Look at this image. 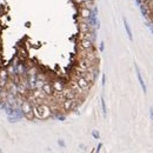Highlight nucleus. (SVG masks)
<instances>
[{"label":"nucleus","instance_id":"nucleus-1","mask_svg":"<svg viewBox=\"0 0 153 153\" xmlns=\"http://www.w3.org/2000/svg\"><path fill=\"white\" fill-rule=\"evenodd\" d=\"M33 111L35 112V114L38 118L40 119H47L51 116V110L47 105H44V104H40V105H35Z\"/></svg>","mask_w":153,"mask_h":153},{"label":"nucleus","instance_id":"nucleus-5","mask_svg":"<svg viewBox=\"0 0 153 153\" xmlns=\"http://www.w3.org/2000/svg\"><path fill=\"white\" fill-rule=\"evenodd\" d=\"M93 62L94 61H92V60H88V59H85V58H81L79 60V67L81 68V70H88L90 67H92L93 66Z\"/></svg>","mask_w":153,"mask_h":153},{"label":"nucleus","instance_id":"nucleus-6","mask_svg":"<svg viewBox=\"0 0 153 153\" xmlns=\"http://www.w3.org/2000/svg\"><path fill=\"white\" fill-rule=\"evenodd\" d=\"M77 83H78V85L81 87L84 91H86V90H88V88H90V83H88L87 80H86L84 77H81V76L77 78Z\"/></svg>","mask_w":153,"mask_h":153},{"label":"nucleus","instance_id":"nucleus-9","mask_svg":"<svg viewBox=\"0 0 153 153\" xmlns=\"http://www.w3.org/2000/svg\"><path fill=\"white\" fill-rule=\"evenodd\" d=\"M80 17L81 18H86V19H91L92 17V12L90 9H87V7H83L81 6V9H80Z\"/></svg>","mask_w":153,"mask_h":153},{"label":"nucleus","instance_id":"nucleus-11","mask_svg":"<svg viewBox=\"0 0 153 153\" xmlns=\"http://www.w3.org/2000/svg\"><path fill=\"white\" fill-rule=\"evenodd\" d=\"M79 38H80V40L90 39V40H93V41H94V33H93V32H80Z\"/></svg>","mask_w":153,"mask_h":153},{"label":"nucleus","instance_id":"nucleus-2","mask_svg":"<svg viewBox=\"0 0 153 153\" xmlns=\"http://www.w3.org/2000/svg\"><path fill=\"white\" fill-rule=\"evenodd\" d=\"M21 111H22V113L25 114V117L28 120L33 119V106H32V104L30 101L25 100L21 104Z\"/></svg>","mask_w":153,"mask_h":153},{"label":"nucleus","instance_id":"nucleus-18","mask_svg":"<svg viewBox=\"0 0 153 153\" xmlns=\"http://www.w3.org/2000/svg\"><path fill=\"white\" fill-rule=\"evenodd\" d=\"M147 1H148V3H150V1H152V0H147Z\"/></svg>","mask_w":153,"mask_h":153},{"label":"nucleus","instance_id":"nucleus-13","mask_svg":"<svg viewBox=\"0 0 153 153\" xmlns=\"http://www.w3.org/2000/svg\"><path fill=\"white\" fill-rule=\"evenodd\" d=\"M52 86H53V90H54L55 92H62V90H64L62 84H61L60 81H58V80H57V81H54Z\"/></svg>","mask_w":153,"mask_h":153},{"label":"nucleus","instance_id":"nucleus-4","mask_svg":"<svg viewBox=\"0 0 153 153\" xmlns=\"http://www.w3.org/2000/svg\"><path fill=\"white\" fill-rule=\"evenodd\" d=\"M62 107H64V110H65L66 112L73 110L76 107V99L74 100L73 99H65V100H64V102H62Z\"/></svg>","mask_w":153,"mask_h":153},{"label":"nucleus","instance_id":"nucleus-12","mask_svg":"<svg viewBox=\"0 0 153 153\" xmlns=\"http://www.w3.org/2000/svg\"><path fill=\"white\" fill-rule=\"evenodd\" d=\"M43 91H44L47 95H51L52 92H53V86H51V84H48V83H45L44 86H43Z\"/></svg>","mask_w":153,"mask_h":153},{"label":"nucleus","instance_id":"nucleus-17","mask_svg":"<svg viewBox=\"0 0 153 153\" xmlns=\"http://www.w3.org/2000/svg\"><path fill=\"white\" fill-rule=\"evenodd\" d=\"M74 1H76L77 4H80V5H81L84 1H86V0H74Z\"/></svg>","mask_w":153,"mask_h":153},{"label":"nucleus","instance_id":"nucleus-10","mask_svg":"<svg viewBox=\"0 0 153 153\" xmlns=\"http://www.w3.org/2000/svg\"><path fill=\"white\" fill-rule=\"evenodd\" d=\"M62 95L65 97V99H76V97H77V93L76 91H73L72 88H70V90H65V91H62Z\"/></svg>","mask_w":153,"mask_h":153},{"label":"nucleus","instance_id":"nucleus-8","mask_svg":"<svg viewBox=\"0 0 153 153\" xmlns=\"http://www.w3.org/2000/svg\"><path fill=\"white\" fill-rule=\"evenodd\" d=\"M79 30H80V32H93V26H92V24L79 22Z\"/></svg>","mask_w":153,"mask_h":153},{"label":"nucleus","instance_id":"nucleus-14","mask_svg":"<svg viewBox=\"0 0 153 153\" xmlns=\"http://www.w3.org/2000/svg\"><path fill=\"white\" fill-rule=\"evenodd\" d=\"M81 6H83V7H87V9L92 10V9H94V0H86V1H84V3L81 4Z\"/></svg>","mask_w":153,"mask_h":153},{"label":"nucleus","instance_id":"nucleus-7","mask_svg":"<svg viewBox=\"0 0 153 153\" xmlns=\"http://www.w3.org/2000/svg\"><path fill=\"white\" fill-rule=\"evenodd\" d=\"M80 46H81V50H92L93 48V40L83 39L81 43H80Z\"/></svg>","mask_w":153,"mask_h":153},{"label":"nucleus","instance_id":"nucleus-3","mask_svg":"<svg viewBox=\"0 0 153 153\" xmlns=\"http://www.w3.org/2000/svg\"><path fill=\"white\" fill-rule=\"evenodd\" d=\"M80 55H81V58L92 60V61L97 60V54L94 52H92V50H83V52L80 53Z\"/></svg>","mask_w":153,"mask_h":153},{"label":"nucleus","instance_id":"nucleus-16","mask_svg":"<svg viewBox=\"0 0 153 153\" xmlns=\"http://www.w3.org/2000/svg\"><path fill=\"white\" fill-rule=\"evenodd\" d=\"M125 26H126V31H127V33H128V37H130V39H132L131 30H130V27H128V25H127V22H126V21H125Z\"/></svg>","mask_w":153,"mask_h":153},{"label":"nucleus","instance_id":"nucleus-15","mask_svg":"<svg viewBox=\"0 0 153 153\" xmlns=\"http://www.w3.org/2000/svg\"><path fill=\"white\" fill-rule=\"evenodd\" d=\"M137 72H138V79H139V81H140V85H141V87H142V90H144V92H146V87H145L144 80H142V78H141V76H140V73H139L138 68H137Z\"/></svg>","mask_w":153,"mask_h":153}]
</instances>
